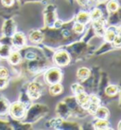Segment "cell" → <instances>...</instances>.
<instances>
[{
    "instance_id": "cell-22",
    "label": "cell",
    "mask_w": 121,
    "mask_h": 130,
    "mask_svg": "<svg viewBox=\"0 0 121 130\" xmlns=\"http://www.w3.org/2000/svg\"><path fill=\"white\" fill-rule=\"evenodd\" d=\"M72 90L74 91V93L78 94L79 92L83 91V87L82 86H79V85H73L72 86Z\"/></svg>"
},
{
    "instance_id": "cell-29",
    "label": "cell",
    "mask_w": 121,
    "mask_h": 130,
    "mask_svg": "<svg viewBox=\"0 0 121 130\" xmlns=\"http://www.w3.org/2000/svg\"><path fill=\"white\" fill-rule=\"evenodd\" d=\"M99 2H104V1H106V0H98Z\"/></svg>"
},
{
    "instance_id": "cell-23",
    "label": "cell",
    "mask_w": 121,
    "mask_h": 130,
    "mask_svg": "<svg viewBox=\"0 0 121 130\" xmlns=\"http://www.w3.org/2000/svg\"><path fill=\"white\" fill-rule=\"evenodd\" d=\"M7 76H8V69H6V68L1 67V68H0V77L6 78Z\"/></svg>"
},
{
    "instance_id": "cell-13",
    "label": "cell",
    "mask_w": 121,
    "mask_h": 130,
    "mask_svg": "<svg viewBox=\"0 0 121 130\" xmlns=\"http://www.w3.org/2000/svg\"><path fill=\"white\" fill-rule=\"evenodd\" d=\"M116 32L115 30H113V29H109L106 32V36H105V39L108 41V42H114V40L115 39L116 37Z\"/></svg>"
},
{
    "instance_id": "cell-5",
    "label": "cell",
    "mask_w": 121,
    "mask_h": 130,
    "mask_svg": "<svg viewBox=\"0 0 121 130\" xmlns=\"http://www.w3.org/2000/svg\"><path fill=\"white\" fill-rule=\"evenodd\" d=\"M77 101H78V104L82 105L83 107L87 108V107H88V105H89V103H90V97L86 93H84L83 91H82V92H79V93L77 94Z\"/></svg>"
},
{
    "instance_id": "cell-19",
    "label": "cell",
    "mask_w": 121,
    "mask_h": 130,
    "mask_svg": "<svg viewBox=\"0 0 121 130\" xmlns=\"http://www.w3.org/2000/svg\"><path fill=\"white\" fill-rule=\"evenodd\" d=\"M100 16H101V11L99 10H95L91 14V18L93 20H97V19L100 18Z\"/></svg>"
},
{
    "instance_id": "cell-15",
    "label": "cell",
    "mask_w": 121,
    "mask_h": 130,
    "mask_svg": "<svg viewBox=\"0 0 121 130\" xmlns=\"http://www.w3.org/2000/svg\"><path fill=\"white\" fill-rule=\"evenodd\" d=\"M118 88L116 86H109V87L106 88V93L108 96H114L117 93Z\"/></svg>"
},
{
    "instance_id": "cell-25",
    "label": "cell",
    "mask_w": 121,
    "mask_h": 130,
    "mask_svg": "<svg viewBox=\"0 0 121 130\" xmlns=\"http://www.w3.org/2000/svg\"><path fill=\"white\" fill-rule=\"evenodd\" d=\"M114 42L115 45H121V34L120 35H116L115 39L114 40Z\"/></svg>"
},
{
    "instance_id": "cell-3",
    "label": "cell",
    "mask_w": 121,
    "mask_h": 130,
    "mask_svg": "<svg viewBox=\"0 0 121 130\" xmlns=\"http://www.w3.org/2000/svg\"><path fill=\"white\" fill-rule=\"evenodd\" d=\"M54 61L59 66H65L67 65L70 61V57L66 51H59L54 56Z\"/></svg>"
},
{
    "instance_id": "cell-26",
    "label": "cell",
    "mask_w": 121,
    "mask_h": 130,
    "mask_svg": "<svg viewBox=\"0 0 121 130\" xmlns=\"http://www.w3.org/2000/svg\"><path fill=\"white\" fill-rule=\"evenodd\" d=\"M2 2L6 6H11V4L13 3V0H2Z\"/></svg>"
},
{
    "instance_id": "cell-17",
    "label": "cell",
    "mask_w": 121,
    "mask_h": 130,
    "mask_svg": "<svg viewBox=\"0 0 121 130\" xmlns=\"http://www.w3.org/2000/svg\"><path fill=\"white\" fill-rule=\"evenodd\" d=\"M11 54L10 47L8 46H3L0 47V56L1 57H9V55Z\"/></svg>"
},
{
    "instance_id": "cell-6",
    "label": "cell",
    "mask_w": 121,
    "mask_h": 130,
    "mask_svg": "<svg viewBox=\"0 0 121 130\" xmlns=\"http://www.w3.org/2000/svg\"><path fill=\"white\" fill-rule=\"evenodd\" d=\"M12 43L17 47H21L25 45V36L23 33H15L12 37Z\"/></svg>"
},
{
    "instance_id": "cell-1",
    "label": "cell",
    "mask_w": 121,
    "mask_h": 130,
    "mask_svg": "<svg viewBox=\"0 0 121 130\" xmlns=\"http://www.w3.org/2000/svg\"><path fill=\"white\" fill-rule=\"evenodd\" d=\"M62 79V73L61 70L58 69H51L46 73V82L50 85L59 83Z\"/></svg>"
},
{
    "instance_id": "cell-14",
    "label": "cell",
    "mask_w": 121,
    "mask_h": 130,
    "mask_svg": "<svg viewBox=\"0 0 121 130\" xmlns=\"http://www.w3.org/2000/svg\"><path fill=\"white\" fill-rule=\"evenodd\" d=\"M95 125H96V128H97V129H106V128H108L109 123L105 120L99 119V121H97Z\"/></svg>"
},
{
    "instance_id": "cell-20",
    "label": "cell",
    "mask_w": 121,
    "mask_h": 130,
    "mask_svg": "<svg viewBox=\"0 0 121 130\" xmlns=\"http://www.w3.org/2000/svg\"><path fill=\"white\" fill-rule=\"evenodd\" d=\"M8 104L6 101L4 100H0V113H5L7 110Z\"/></svg>"
},
{
    "instance_id": "cell-27",
    "label": "cell",
    "mask_w": 121,
    "mask_h": 130,
    "mask_svg": "<svg viewBox=\"0 0 121 130\" xmlns=\"http://www.w3.org/2000/svg\"><path fill=\"white\" fill-rule=\"evenodd\" d=\"M77 1H78L80 5H86V4H87V2H88L89 0H77Z\"/></svg>"
},
{
    "instance_id": "cell-4",
    "label": "cell",
    "mask_w": 121,
    "mask_h": 130,
    "mask_svg": "<svg viewBox=\"0 0 121 130\" xmlns=\"http://www.w3.org/2000/svg\"><path fill=\"white\" fill-rule=\"evenodd\" d=\"M29 96L33 99L39 98L41 95V86L37 83L31 84L29 87Z\"/></svg>"
},
{
    "instance_id": "cell-18",
    "label": "cell",
    "mask_w": 121,
    "mask_h": 130,
    "mask_svg": "<svg viewBox=\"0 0 121 130\" xmlns=\"http://www.w3.org/2000/svg\"><path fill=\"white\" fill-rule=\"evenodd\" d=\"M97 108H98V104L97 103H93V102H90L89 105H88V107H87L89 112L92 113V114H95V112L96 111Z\"/></svg>"
},
{
    "instance_id": "cell-21",
    "label": "cell",
    "mask_w": 121,
    "mask_h": 130,
    "mask_svg": "<svg viewBox=\"0 0 121 130\" xmlns=\"http://www.w3.org/2000/svg\"><path fill=\"white\" fill-rule=\"evenodd\" d=\"M74 29H75L76 32L78 33H82V31H83V29H84V27H83V25L82 24H80V23H76L75 26H74Z\"/></svg>"
},
{
    "instance_id": "cell-2",
    "label": "cell",
    "mask_w": 121,
    "mask_h": 130,
    "mask_svg": "<svg viewBox=\"0 0 121 130\" xmlns=\"http://www.w3.org/2000/svg\"><path fill=\"white\" fill-rule=\"evenodd\" d=\"M10 111H11V114L12 115L13 118L20 119L25 115V105L22 103H13L11 105V108H10Z\"/></svg>"
},
{
    "instance_id": "cell-24",
    "label": "cell",
    "mask_w": 121,
    "mask_h": 130,
    "mask_svg": "<svg viewBox=\"0 0 121 130\" xmlns=\"http://www.w3.org/2000/svg\"><path fill=\"white\" fill-rule=\"evenodd\" d=\"M8 81L6 78H3V77H0V88H4V87L7 86Z\"/></svg>"
},
{
    "instance_id": "cell-10",
    "label": "cell",
    "mask_w": 121,
    "mask_h": 130,
    "mask_svg": "<svg viewBox=\"0 0 121 130\" xmlns=\"http://www.w3.org/2000/svg\"><path fill=\"white\" fill-rule=\"evenodd\" d=\"M9 60H10V63L12 65H17L21 60V57L18 52H12L9 55Z\"/></svg>"
},
{
    "instance_id": "cell-12",
    "label": "cell",
    "mask_w": 121,
    "mask_h": 130,
    "mask_svg": "<svg viewBox=\"0 0 121 130\" xmlns=\"http://www.w3.org/2000/svg\"><path fill=\"white\" fill-rule=\"evenodd\" d=\"M50 93L52 94V95H58V94H60L62 91H63V87L61 86L60 84H53L51 87H50Z\"/></svg>"
},
{
    "instance_id": "cell-11",
    "label": "cell",
    "mask_w": 121,
    "mask_h": 130,
    "mask_svg": "<svg viewBox=\"0 0 121 130\" xmlns=\"http://www.w3.org/2000/svg\"><path fill=\"white\" fill-rule=\"evenodd\" d=\"M30 40L32 42H35V43H39L43 40V34L40 32V31H33L29 36Z\"/></svg>"
},
{
    "instance_id": "cell-8",
    "label": "cell",
    "mask_w": 121,
    "mask_h": 130,
    "mask_svg": "<svg viewBox=\"0 0 121 130\" xmlns=\"http://www.w3.org/2000/svg\"><path fill=\"white\" fill-rule=\"evenodd\" d=\"M95 114H96V116L98 119L106 120L108 115H109V111L105 107H98V108L96 109V111L95 112Z\"/></svg>"
},
{
    "instance_id": "cell-7",
    "label": "cell",
    "mask_w": 121,
    "mask_h": 130,
    "mask_svg": "<svg viewBox=\"0 0 121 130\" xmlns=\"http://www.w3.org/2000/svg\"><path fill=\"white\" fill-rule=\"evenodd\" d=\"M90 20V15L89 13H87L85 11H82V12H79L77 16V21L78 23H80L82 25H84L86 23H88Z\"/></svg>"
},
{
    "instance_id": "cell-16",
    "label": "cell",
    "mask_w": 121,
    "mask_h": 130,
    "mask_svg": "<svg viewBox=\"0 0 121 130\" xmlns=\"http://www.w3.org/2000/svg\"><path fill=\"white\" fill-rule=\"evenodd\" d=\"M107 9H108V11H112V12L115 11L118 9L117 2H116V1H114V0L110 1V2L108 3V5H107Z\"/></svg>"
},
{
    "instance_id": "cell-28",
    "label": "cell",
    "mask_w": 121,
    "mask_h": 130,
    "mask_svg": "<svg viewBox=\"0 0 121 130\" xmlns=\"http://www.w3.org/2000/svg\"><path fill=\"white\" fill-rule=\"evenodd\" d=\"M118 128H119V129H121V122L118 123Z\"/></svg>"
},
{
    "instance_id": "cell-9",
    "label": "cell",
    "mask_w": 121,
    "mask_h": 130,
    "mask_svg": "<svg viewBox=\"0 0 121 130\" xmlns=\"http://www.w3.org/2000/svg\"><path fill=\"white\" fill-rule=\"evenodd\" d=\"M77 75L79 79L82 80H85L87 79L90 75V70L88 69H86V68H82V69H79L78 70V73H77Z\"/></svg>"
}]
</instances>
